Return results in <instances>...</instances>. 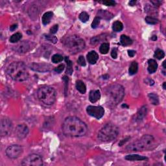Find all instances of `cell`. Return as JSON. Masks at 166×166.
Here are the masks:
<instances>
[{"label":"cell","mask_w":166,"mask_h":166,"mask_svg":"<svg viewBox=\"0 0 166 166\" xmlns=\"http://www.w3.org/2000/svg\"><path fill=\"white\" fill-rule=\"evenodd\" d=\"M151 3L154 5V6H158L160 4L161 2L160 1H151Z\"/></svg>","instance_id":"cell-44"},{"label":"cell","mask_w":166,"mask_h":166,"mask_svg":"<svg viewBox=\"0 0 166 166\" xmlns=\"http://www.w3.org/2000/svg\"><path fill=\"white\" fill-rule=\"evenodd\" d=\"M111 56L112 57L116 59L117 57V49H113L111 52Z\"/></svg>","instance_id":"cell-41"},{"label":"cell","mask_w":166,"mask_h":166,"mask_svg":"<svg viewBox=\"0 0 166 166\" xmlns=\"http://www.w3.org/2000/svg\"><path fill=\"white\" fill-rule=\"evenodd\" d=\"M156 146V140L151 135H144L141 138L130 144L126 149L130 152H138L152 149Z\"/></svg>","instance_id":"cell-3"},{"label":"cell","mask_w":166,"mask_h":166,"mask_svg":"<svg viewBox=\"0 0 166 166\" xmlns=\"http://www.w3.org/2000/svg\"><path fill=\"white\" fill-rule=\"evenodd\" d=\"M29 129L25 124H20L16 128V135L19 139H24L29 134Z\"/></svg>","instance_id":"cell-12"},{"label":"cell","mask_w":166,"mask_h":166,"mask_svg":"<svg viewBox=\"0 0 166 166\" xmlns=\"http://www.w3.org/2000/svg\"><path fill=\"white\" fill-rule=\"evenodd\" d=\"M64 70V64H60L57 68H55V71L58 73H60L62 72V71Z\"/></svg>","instance_id":"cell-39"},{"label":"cell","mask_w":166,"mask_h":166,"mask_svg":"<svg viewBox=\"0 0 166 166\" xmlns=\"http://www.w3.org/2000/svg\"><path fill=\"white\" fill-rule=\"evenodd\" d=\"M163 68H164V69L166 68V66H165V61H164V62H163Z\"/></svg>","instance_id":"cell-47"},{"label":"cell","mask_w":166,"mask_h":166,"mask_svg":"<svg viewBox=\"0 0 166 166\" xmlns=\"http://www.w3.org/2000/svg\"><path fill=\"white\" fill-rule=\"evenodd\" d=\"M123 29V25L122 23L119 21L115 22L113 25H112V29L115 32H120Z\"/></svg>","instance_id":"cell-26"},{"label":"cell","mask_w":166,"mask_h":166,"mask_svg":"<svg viewBox=\"0 0 166 166\" xmlns=\"http://www.w3.org/2000/svg\"><path fill=\"white\" fill-rule=\"evenodd\" d=\"M100 20L101 19H99L98 17H96L94 20L92 24H91V27H92L93 29H96V28L98 27L99 24H100Z\"/></svg>","instance_id":"cell-35"},{"label":"cell","mask_w":166,"mask_h":166,"mask_svg":"<svg viewBox=\"0 0 166 166\" xmlns=\"http://www.w3.org/2000/svg\"><path fill=\"white\" fill-rule=\"evenodd\" d=\"M77 62L79 65H81V66H86V61L85 58H84L83 56H80L79 57L77 60Z\"/></svg>","instance_id":"cell-37"},{"label":"cell","mask_w":166,"mask_h":166,"mask_svg":"<svg viewBox=\"0 0 166 166\" xmlns=\"http://www.w3.org/2000/svg\"><path fill=\"white\" fill-rule=\"evenodd\" d=\"M114 15L112 14L111 12H110L105 10H99L97 13V16L98 17L99 19H103L106 20H109L112 19L113 18Z\"/></svg>","instance_id":"cell-15"},{"label":"cell","mask_w":166,"mask_h":166,"mask_svg":"<svg viewBox=\"0 0 166 166\" xmlns=\"http://www.w3.org/2000/svg\"><path fill=\"white\" fill-rule=\"evenodd\" d=\"M110 48V45L108 43H103L101 45L100 47H99V51L101 54L105 55L106 53H108Z\"/></svg>","instance_id":"cell-28"},{"label":"cell","mask_w":166,"mask_h":166,"mask_svg":"<svg viewBox=\"0 0 166 166\" xmlns=\"http://www.w3.org/2000/svg\"><path fill=\"white\" fill-rule=\"evenodd\" d=\"M51 66L48 64L42 63V64H36L34 63L30 66V68L33 70L39 71V72H46L49 71L51 69Z\"/></svg>","instance_id":"cell-14"},{"label":"cell","mask_w":166,"mask_h":166,"mask_svg":"<svg viewBox=\"0 0 166 166\" xmlns=\"http://www.w3.org/2000/svg\"><path fill=\"white\" fill-rule=\"evenodd\" d=\"M108 104L116 106L121 103L125 96V89L121 85L114 84L107 87L105 91Z\"/></svg>","instance_id":"cell-4"},{"label":"cell","mask_w":166,"mask_h":166,"mask_svg":"<svg viewBox=\"0 0 166 166\" xmlns=\"http://www.w3.org/2000/svg\"><path fill=\"white\" fill-rule=\"evenodd\" d=\"M23 152V148L18 145H12L6 149V154L10 158H18Z\"/></svg>","instance_id":"cell-11"},{"label":"cell","mask_w":166,"mask_h":166,"mask_svg":"<svg viewBox=\"0 0 166 166\" xmlns=\"http://www.w3.org/2000/svg\"><path fill=\"white\" fill-rule=\"evenodd\" d=\"M58 25H53V26L50 29V32L51 34L54 35L55 33H57V32L58 31Z\"/></svg>","instance_id":"cell-40"},{"label":"cell","mask_w":166,"mask_h":166,"mask_svg":"<svg viewBox=\"0 0 166 166\" xmlns=\"http://www.w3.org/2000/svg\"><path fill=\"white\" fill-rule=\"evenodd\" d=\"M76 88L82 94H85L86 91V86L85 84L81 80L76 82Z\"/></svg>","instance_id":"cell-21"},{"label":"cell","mask_w":166,"mask_h":166,"mask_svg":"<svg viewBox=\"0 0 166 166\" xmlns=\"http://www.w3.org/2000/svg\"><path fill=\"white\" fill-rule=\"evenodd\" d=\"M135 54H136V51L134 50H129L128 51V55L129 57H133L135 55Z\"/></svg>","instance_id":"cell-42"},{"label":"cell","mask_w":166,"mask_h":166,"mask_svg":"<svg viewBox=\"0 0 166 166\" xmlns=\"http://www.w3.org/2000/svg\"><path fill=\"white\" fill-rule=\"evenodd\" d=\"M101 98L100 91L98 90H91L90 91V94H89V99L91 103H94L98 101Z\"/></svg>","instance_id":"cell-17"},{"label":"cell","mask_w":166,"mask_h":166,"mask_svg":"<svg viewBox=\"0 0 166 166\" xmlns=\"http://www.w3.org/2000/svg\"><path fill=\"white\" fill-rule=\"evenodd\" d=\"M138 70V64L136 62H132L131 65L129 66V75H135L137 72Z\"/></svg>","instance_id":"cell-23"},{"label":"cell","mask_w":166,"mask_h":166,"mask_svg":"<svg viewBox=\"0 0 166 166\" xmlns=\"http://www.w3.org/2000/svg\"><path fill=\"white\" fill-rule=\"evenodd\" d=\"M152 39L153 40H156L157 39V36H154V37H153L152 38Z\"/></svg>","instance_id":"cell-46"},{"label":"cell","mask_w":166,"mask_h":166,"mask_svg":"<svg viewBox=\"0 0 166 166\" xmlns=\"http://www.w3.org/2000/svg\"><path fill=\"white\" fill-rule=\"evenodd\" d=\"M22 165L25 166H41L43 165V160L40 155L31 154L23 160Z\"/></svg>","instance_id":"cell-8"},{"label":"cell","mask_w":166,"mask_h":166,"mask_svg":"<svg viewBox=\"0 0 166 166\" xmlns=\"http://www.w3.org/2000/svg\"><path fill=\"white\" fill-rule=\"evenodd\" d=\"M120 42H121V45H123V46H127V45L132 44V40L131 38H130L127 36L122 35L121 37H120Z\"/></svg>","instance_id":"cell-22"},{"label":"cell","mask_w":166,"mask_h":166,"mask_svg":"<svg viewBox=\"0 0 166 166\" xmlns=\"http://www.w3.org/2000/svg\"><path fill=\"white\" fill-rule=\"evenodd\" d=\"M7 73L12 80L18 82L26 81L29 77L26 66L22 62H14L7 68Z\"/></svg>","instance_id":"cell-2"},{"label":"cell","mask_w":166,"mask_h":166,"mask_svg":"<svg viewBox=\"0 0 166 166\" xmlns=\"http://www.w3.org/2000/svg\"><path fill=\"white\" fill-rule=\"evenodd\" d=\"M63 59H64V58L62 56L59 54H55L53 55L51 58L52 62L55 64H57V63L62 62Z\"/></svg>","instance_id":"cell-30"},{"label":"cell","mask_w":166,"mask_h":166,"mask_svg":"<svg viewBox=\"0 0 166 166\" xmlns=\"http://www.w3.org/2000/svg\"><path fill=\"white\" fill-rule=\"evenodd\" d=\"M79 19L83 22H86L89 20V15L87 12H83L79 15Z\"/></svg>","instance_id":"cell-33"},{"label":"cell","mask_w":166,"mask_h":166,"mask_svg":"<svg viewBox=\"0 0 166 166\" xmlns=\"http://www.w3.org/2000/svg\"><path fill=\"white\" fill-rule=\"evenodd\" d=\"M147 113V107L145 106H142L140 108L138 112H137L136 114V120L137 121H142V120L145 118V117L146 116V114Z\"/></svg>","instance_id":"cell-19"},{"label":"cell","mask_w":166,"mask_h":166,"mask_svg":"<svg viewBox=\"0 0 166 166\" xmlns=\"http://www.w3.org/2000/svg\"><path fill=\"white\" fill-rule=\"evenodd\" d=\"M64 45L71 54H75L83 50L85 47V42L83 38L77 35H72L66 38Z\"/></svg>","instance_id":"cell-7"},{"label":"cell","mask_w":166,"mask_h":166,"mask_svg":"<svg viewBox=\"0 0 166 166\" xmlns=\"http://www.w3.org/2000/svg\"><path fill=\"white\" fill-rule=\"evenodd\" d=\"M22 37V35L20 33H16L12 35L10 38V42L11 43H16L20 40Z\"/></svg>","instance_id":"cell-29"},{"label":"cell","mask_w":166,"mask_h":166,"mask_svg":"<svg viewBox=\"0 0 166 166\" xmlns=\"http://www.w3.org/2000/svg\"><path fill=\"white\" fill-rule=\"evenodd\" d=\"M1 136H7L11 134L12 130V123L9 118L4 117L1 120Z\"/></svg>","instance_id":"cell-9"},{"label":"cell","mask_w":166,"mask_h":166,"mask_svg":"<svg viewBox=\"0 0 166 166\" xmlns=\"http://www.w3.org/2000/svg\"><path fill=\"white\" fill-rule=\"evenodd\" d=\"M125 159L129 161H142L147 160V158L139 154H129L125 157Z\"/></svg>","instance_id":"cell-20"},{"label":"cell","mask_w":166,"mask_h":166,"mask_svg":"<svg viewBox=\"0 0 166 166\" xmlns=\"http://www.w3.org/2000/svg\"><path fill=\"white\" fill-rule=\"evenodd\" d=\"M53 17V12H47L44 14L42 16V23L44 25H47L49 24Z\"/></svg>","instance_id":"cell-24"},{"label":"cell","mask_w":166,"mask_h":166,"mask_svg":"<svg viewBox=\"0 0 166 166\" xmlns=\"http://www.w3.org/2000/svg\"><path fill=\"white\" fill-rule=\"evenodd\" d=\"M87 59L88 62L91 64H95L99 59V55L95 51H91L88 53Z\"/></svg>","instance_id":"cell-16"},{"label":"cell","mask_w":166,"mask_h":166,"mask_svg":"<svg viewBox=\"0 0 166 166\" xmlns=\"http://www.w3.org/2000/svg\"><path fill=\"white\" fill-rule=\"evenodd\" d=\"M154 57L158 60H161L165 57V53L163 51L161 50L160 49H158L155 51L154 53Z\"/></svg>","instance_id":"cell-31"},{"label":"cell","mask_w":166,"mask_h":166,"mask_svg":"<svg viewBox=\"0 0 166 166\" xmlns=\"http://www.w3.org/2000/svg\"><path fill=\"white\" fill-rule=\"evenodd\" d=\"M62 129L66 136L71 137L83 136L88 131V127L85 123L75 116L66 117L62 123Z\"/></svg>","instance_id":"cell-1"},{"label":"cell","mask_w":166,"mask_h":166,"mask_svg":"<svg viewBox=\"0 0 166 166\" xmlns=\"http://www.w3.org/2000/svg\"><path fill=\"white\" fill-rule=\"evenodd\" d=\"M158 64L154 59H150L148 60L147 70L150 73H154L157 70Z\"/></svg>","instance_id":"cell-18"},{"label":"cell","mask_w":166,"mask_h":166,"mask_svg":"<svg viewBox=\"0 0 166 166\" xmlns=\"http://www.w3.org/2000/svg\"><path fill=\"white\" fill-rule=\"evenodd\" d=\"M165 85H166V83H163V88L164 90H165L166 88H165Z\"/></svg>","instance_id":"cell-48"},{"label":"cell","mask_w":166,"mask_h":166,"mask_svg":"<svg viewBox=\"0 0 166 166\" xmlns=\"http://www.w3.org/2000/svg\"><path fill=\"white\" fill-rule=\"evenodd\" d=\"M18 27V25L17 24H13L12 25H11V27H10V30H11V31H14V30L17 29Z\"/></svg>","instance_id":"cell-43"},{"label":"cell","mask_w":166,"mask_h":166,"mask_svg":"<svg viewBox=\"0 0 166 166\" xmlns=\"http://www.w3.org/2000/svg\"><path fill=\"white\" fill-rule=\"evenodd\" d=\"M145 22H146L147 24L150 25H155L158 22V20L156 19L155 18H153L152 16H147L145 18Z\"/></svg>","instance_id":"cell-32"},{"label":"cell","mask_w":166,"mask_h":166,"mask_svg":"<svg viewBox=\"0 0 166 166\" xmlns=\"http://www.w3.org/2000/svg\"><path fill=\"white\" fill-rule=\"evenodd\" d=\"M119 132V128L112 123L106 124L98 133V138L103 142H110L116 139Z\"/></svg>","instance_id":"cell-6"},{"label":"cell","mask_w":166,"mask_h":166,"mask_svg":"<svg viewBox=\"0 0 166 166\" xmlns=\"http://www.w3.org/2000/svg\"><path fill=\"white\" fill-rule=\"evenodd\" d=\"M103 3L106 6H114L116 4V1L113 0H106L103 1Z\"/></svg>","instance_id":"cell-38"},{"label":"cell","mask_w":166,"mask_h":166,"mask_svg":"<svg viewBox=\"0 0 166 166\" xmlns=\"http://www.w3.org/2000/svg\"><path fill=\"white\" fill-rule=\"evenodd\" d=\"M86 112L90 116L98 119H101L104 114V110L101 106H88L86 108Z\"/></svg>","instance_id":"cell-10"},{"label":"cell","mask_w":166,"mask_h":166,"mask_svg":"<svg viewBox=\"0 0 166 166\" xmlns=\"http://www.w3.org/2000/svg\"><path fill=\"white\" fill-rule=\"evenodd\" d=\"M65 61L66 64H67V68H66V73L68 75H71L73 73V62L70 60L68 57H65Z\"/></svg>","instance_id":"cell-25"},{"label":"cell","mask_w":166,"mask_h":166,"mask_svg":"<svg viewBox=\"0 0 166 166\" xmlns=\"http://www.w3.org/2000/svg\"><path fill=\"white\" fill-rule=\"evenodd\" d=\"M148 97H149V100L152 104L157 105V104H159V99H158V97L157 96V95H156V94L153 93H150L148 95Z\"/></svg>","instance_id":"cell-27"},{"label":"cell","mask_w":166,"mask_h":166,"mask_svg":"<svg viewBox=\"0 0 166 166\" xmlns=\"http://www.w3.org/2000/svg\"><path fill=\"white\" fill-rule=\"evenodd\" d=\"M45 38H46V39L49 41H50V42H53V44H55V43L57 42V38H56V37H55V36H52L51 35H46V37H45Z\"/></svg>","instance_id":"cell-36"},{"label":"cell","mask_w":166,"mask_h":166,"mask_svg":"<svg viewBox=\"0 0 166 166\" xmlns=\"http://www.w3.org/2000/svg\"><path fill=\"white\" fill-rule=\"evenodd\" d=\"M37 96L39 101L45 105H52L56 101L55 89L48 86H43L38 88Z\"/></svg>","instance_id":"cell-5"},{"label":"cell","mask_w":166,"mask_h":166,"mask_svg":"<svg viewBox=\"0 0 166 166\" xmlns=\"http://www.w3.org/2000/svg\"><path fill=\"white\" fill-rule=\"evenodd\" d=\"M136 1H131L129 2V5L131 6H133L135 4H136Z\"/></svg>","instance_id":"cell-45"},{"label":"cell","mask_w":166,"mask_h":166,"mask_svg":"<svg viewBox=\"0 0 166 166\" xmlns=\"http://www.w3.org/2000/svg\"><path fill=\"white\" fill-rule=\"evenodd\" d=\"M30 45L28 41H22L13 47L15 51L19 53H27L30 49Z\"/></svg>","instance_id":"cell-13"},{"label":"cell","mask_w":166,"mask_h":166,"mask_svg":"<svg viewBox=\"0 0 166 166\" xmlns=\"http://www.w3.org/2000/svg\"><path fill=\"white\" fill-rule=\"evenodd\" d=\"M101 36H98V37H94L91 39L90 40V44L91 45H96L98 44V43L101 42Z\"/></svg>","instance_id":"cell-34"}]
</instances>
